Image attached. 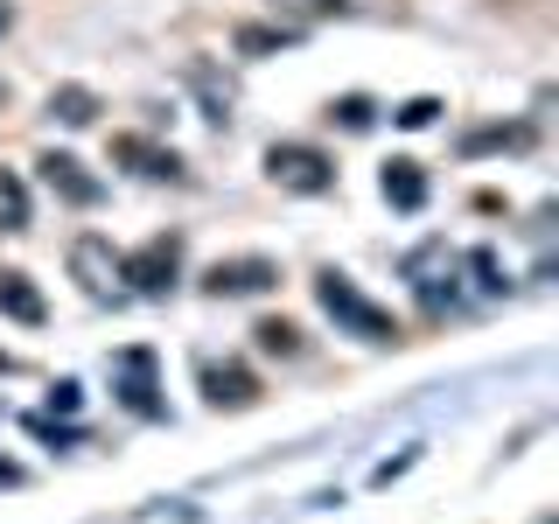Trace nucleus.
Masks as SVG:
<instances>
[{"label":"nucleus","instance_id":"39448f33","mask_svg":"<svg viewBox=\"0 0 559 524\" xmlns=\"http://www.w3.org/2000/svg\"><path fill=\"white\" fill-rule=\"evenodd\" d=\"M35 168H43V189H49V196H63V203H78V210H98L105 203V182L78 162V154H43Z\"/></svg>","mask_w":559,"mask_h":524},{"label":"nucleus","instance_id":"423d86ee","mask_svg":"<svg viewBox=\"0 0 559 524\" xmlns=\"http://www.w3.org/2000/svg\"><path fill=\"white\" fill-rule=\"evenodd\" d=\"M273 279H280V266L259 259V252L252 259H217V266L203 273V294H217V301H224V294H266Z\"/></svg>","mask_w":559,"mask_h":524},{"label":"nucleus","instance_id":"dca6fc26","mask_svg":"<svg viewBox=\"0 0 559 524\" xmlns=\"http://www.w3.org/2000/svg\"><path fill=\"white\" fill-rule=\"evenodd\" d=\"M252 336H259L266 357H294V349H301V329H294V322H259Z\"/></svg>","mask_w":559,"mask_h":524},{"label":"nucleus","instance_id":"2eb2a0df","mask_svg":"<svg viewBox=\"0 0 559 524\" xmlns=\"http://www.w3.org/2000/svg\"><path fill=\"white\" fill-rule=\"evenodd\" d=\"M0 217H8L0 231H28V189L14 175H0Z\"/></svg>","mask_w":559,"mask_h":524},{"label":"nucleus","instance_id":"f03ea898","mask_svg":"<svg viewBox=\"0 0 559 524\" xmlns=\"http://www.w3.org/2000/svg\"><path fill=\"white\" fill-rule=\"evenodd\" d=\"M266 175L280 189H294V196H329V189H336V162H329L322 147H308V140H273Z\"/></svg>","mask_w":559,"mask_h":524},{"label":"nucleus","instance_id":"9d476101","mask_svg":"<svg viewBox=\"0 0 559 524\" xmlns=\"http://www.w3.org/2000/svg\"><path fill=\"white\" fill-rule=\"evenodd\" d=\"M112 154H119V162H133L140 175H154V182H182V162H175V147H154V140H140V133H119Z\"/></svg>","mask_w":559,"mask_h":524},{"label":"nucleus","instance_id":"f3484780","mask_svg":"<svg viewBox=\"0 0 559 524\" xmlns=\"http://www.w3.org/2000/svg\"><path fill=\"white\" fill-rule=\"evenodd\" d=\"M441 119V98H406L399 105V127H433Z\"/></svg>","mask_w":559,"mask_h":524},{"label":"nucleus","instance_id":"0eeeda50","mask_svg":"<svg viewBox=\"0 0 559 524\" xmlns=\"http://www.w3.org/2000/svg\"><path fill=\"white\" fill-rule=\"evenodd\" d=\"M112 371H119V398H127V406H133L140 419H154V413H162V398H154L162 384H154V357H147V349H119V357H112Z\"/></svg>","mask_w":559,"mask_h":524},{"label":"nucleus","instance_id":"f257e3e1","mask_svg":"<svg viewBox=\"0 0 559 524\" xmlns=\"http://www.w3.org/2000/svg\"><path fill=\"white\" fill-rule=\"evenodd\" d=\"M314 301H322V314H329L336 329H349V336H364V343H399V322H392V314H384L349 273H336V266L314 273Z\"/></svg>","mask_w":559,"mask_h":524},{"label":"nucleus","instance_id":"f8f14e48","mask_svg":"<svg viewBox=\"0 0 559 524\" xmlns=\"http://www.w3.org/2000/svg\"><path fill=\"white\" fill-rule=\"evenodd\" d=\"M384 203H392V210H419V203H427V175H419V162H384Z\"/></svg>","mask_w":559,"mask_h":524},{"label":"nucleus","instance_id":"a211bd4d","mask_svg":"<svg viewBox=\"0 0 559 524\" xmlns=\"http://www.w3.org/2000/svg\"><path fill=\"white\" fill-rule=\"evenodd\" d=\"M336 119H343V127H357V133H364V127H371L378 112H371V98H343V105H336Z\"/></svg>","mask_w":559,"mask_h":524},{"label":"nucleus","instance_id":"6e6552de","mask_svg":"<svg viewBox=\"0 0 559 524\" xmlns=\"http://www.w3.org/2000/svg\"><path fill=\"white\" fill-rule=\"evenodd\" d=\"M406 273H413V287H419V301H427V308L454 301V259H448V245H427V252H413Z\"/></svg>","mask_w":559,"mask_h":524},{"label":"nucleus","instance_id":"7ed1b4c3","mask_svg":"<svg viewBox=\"0 0 559 524\" xmlns=\"http://www.w3.org/2000/svg\"><path fill=\"white\" fill-rule=\"evenodd\" d=\"M119 279H127L133 294H168L175 279H182V238H147L140 252L119 259Z\"/></svg>","mask_w":559,"mask_h":524},{"label":"nucleus","instance_id":"20e7f679","mask_svg":"<svg viewBox=\"0 0 559 524\" xmlns=\"http://www.w3.org/2000/svg\"><path fill=\"white\" fill-rule=\"evenodd\" d=\"M70 273H78V287L92 294V301H119V294H127V279H119V252L105 238H78V245H70Z\"/></svg>","mask_w":559,"mask_h":524},{"label":"nucleus","instance_id":"aec40b11","mask_svg":"<svg viewBox=\"0 0 559 524\" xmlns=\"http://www.w3.org/2000/svg\"><path fill=\"white\" fill-rule=\"evenodd\" d=\"M14 28V8H8V0H0V35H8Z\"/></svg>","mask_w":559,"mask_h":524},{"label":"nucleus","instance_id":"1a4fd4ad","mask_svg":"<svg viewBox=\"0 0 559 524\" xmlns=\"http://www.w3.org/2000/svg\"><path fill=\"white\" fill-rule=\"evenodd\" d=\"M203 398L210 406H259V378L245 364H203Z\"/></svg>","mask_w":559,"mask_h":524},{"label":"nucleus","instance_id":"4468645a","mask_svg":"<svg viewBox=\"0 0 559 524\" xmlns=\"http://www.w3.org/2000/svg\"><path fill=\"white\" fill-rule=\"evenodd\" d=\"M273 14H280V22H294V28H308V22H336L343 0H273Z\"/></svg>","mask_w":559,"mask_h":524},{"label":"nucleus","instance_id":"ddd939ff","mask_svg":"<svg viewBox=\"0 0 559 524\" xmlns=\"http://www.w3.org/2000/svg\"><path fill=\"white\" fill-rule=\"evenodd\" d=\"M49 119H63V127H92V119H98V92H84V84H57V92H49Z\"/></svg>","mask_w":559,"mask_h":524},{"label":"nucleus","instance_id":"6ab92c4d","mask_svg":"<svg viewBox=\"0 0 559 524\" xmlns=\"http://www.w3.org/2000/svg\"><path fill=\"white\" fill-rule=\"evenodd\" d=\"M273 43H287V28H238V49H273Z\"/></svg>","mask_w":559,"mask_h":524},{"label":"nucleus","instance_id":"9b49d317","mask_svg":"<svg viewBox=\"0 0 559 524\" xmlns=\"http://www.w3.org/2000/svg\"><path fill=\"white\" fill-rule=\"evenodd\" d=\"M0 314H14V322H28V329H43V294H35V279L28 273H0Z\"/></svg>","mask_w":559,"mask_h":524},{"label":"nucleus","instance_id":"412c9836","mask_svg":"<svg viewBox=\"0 0 559 524\" xmlns=\"http://www.w3.org/2000/svg\"><path fill=\"white\" fill-rule=\"evenodd\" d=\"M0 98H8V84H0Z\"/></svg>","mask_w":559,"mask_h":524}]
</instances>
